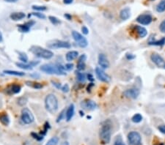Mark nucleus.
Segmentation results:
<instances>
[{"mask_svg": "<svg viewBox=\"0 0 165 145\" xmlns=\"http://www.w3.org/2000/svg\"><path fill=\"white\" fill-rule=\"evenodd\" d=\"M112 128V122L110 120H106L102 123L101 127L99 131V136L104 144H109L110 142Z\"/></svg>", "mask_w": 165, "mask_h": 145, "instance_id": "nucleus-1", "label": "nucleus"}, {"mask_svg": "<svg viewBox=\"0 0 165 145\" xmlns=\"http://www.w3.org/2000/svg\"><path fill=\"white\" fill-rule=\"evenodd\" d=\"M30 51L37 57L45 59V60H50L54 57V53L51 51L42 48L38 45H33L30 47Z\"/></svg>", "mask_w": 165, "mask_h": 145, "instance_id": "nucleus-2", "label": "nucleus"}, {"mask_svg": "<svg viewBox=\"0 0 165 145\" xmlns=\"http://www.w3.org/2000/svg\"><path fill=\"white\" fill-rule=\"evenodd\" d=\"M40 70L48 74H55L58 76L66 75L65 67L62 65H55L52 64H45L40 67Z\"/></svg>", "mask_w": 165, "mask_h": 145, "instance_id": "nucleus-3", "label": "nucleus"}, {"mask_svg": "<svg viewBox=\"0 0 165 145\" xmlns=\"http://www.w3.org/2000/svg\"><path fill=\"white\" fill-rule=\"evenodd\" d=\"M45 106L46 110L51 114H54L58 110V100L54 94H49L45 99Z\"/></svg>", "mask_w": 165, "mask_h": 145, "instance_id": "nucleus-4", "label": "nucleus"}, {"mask_svg": "<svg viewBox=\"0 0 165 145\" xmlns=\"http://www.w3.org/2000/svg\"><path fill=\"white\" fill-rule=\"evenodd\" d=\"M47 45L49 48H54V49H58V48H70L71 47L70 43L63 40H51L47 43Z\"/></svg>", "mask_w": 165, "mask_h": 145, "instance_id": "nucleus-5", "label": "nucleus"}, {"mask_svg": "<svg viewBox=\"0 0 165 145\" xmlns=\"http://www.w3.org/2000/svg\"><path fill=\"white\" fill-rule=\"evenodd\" d=\"M21 121L26 125L31 124L35 120V117L33 113L30 112V109H28L27 108H23L21 111Z\"/></svg>", "mask_w": 165, "mask_h": 145, "instance_id": "nucleus-6", "label": "nucleus"}, {"mask_svg": "<svg viewBox=\"0 0 165 145\" xmlns=\"http://www.w3.org/2000/svg\"><path fill=\"white\" fill-rule=\"evenodd\" d=\"M72 37L73 40L77 43V44L81 48H85L88 45V41L86 39L85 37L76 31L72 32Z\"/></svg>", "mask_w": 165, "mask_h": 145, "instance_id": "nucleus-7", "label": "nucleus"}, {"mask_svg": "<svg viewBox=\"0 0 165 145\" xmlns=\"http://www.w3.org/2000/svg\"><path fill=\"white\" fill-rule=\"evenodd\" d=\"M128 140L130 145H142V138L137 131H131L128 134Z\"/></svg>", "mask_w": 165, "mask_h": 145, "instance_id": "nucleus-8", "label": "nucleus"}, {"mask_svg": "<svg viewBox=\"0 0 165 145\" xmlns=\"http://www.w3.org/2000/svg\"><path fill=\"white\" fill-rule=\"evenodd\" d=\"M139 94H140V92L137 88L128 89L124 91L123 92V95L126 97H127V98L130 99H137L138 96L139 95Z\"/></svg>", "mask_w": 165, "mask_h": 145, "instance_id": "nucleus-9", "label": "nucleus"}, {"mask_svg": "<svg viewBox=\"0 0 165 145\" xmlns=\"http://www.w3.org/2000/svg\"><path fill=\"white\" fill-rule=\"evenodd\" d=\"M95 74H96L97 78L101 82H109L111 79L108 74L106 73L101 67H98L95 68Z\"/></svg>", "mask_w": 165, "mask_h": 145, "instance_id": "nucleus-10", "label": "nucleus"}, {"mask_svg": "<svg viewBox=\"0 0 165 145\" xmlns=\"http://www.w3.org/2000/svg\"><path fill=\"white\" fill-rule=\"evenodd\" d=\"M153 18L149 14L139 15L137 18V21L142 25H148L152 22Z\"/></svg>", "mask_w": 165, "mask_h": 145, "instance_id": "nucleus-11", "label": "nucleus"}, {"mask_svg": "<svg viewBox=\"0 0 165 145\" xmlns=\"http://www.w3.org/2000/svg\"><path fill=\"white\" fill-rule=\"evenodd\" d=\"M81 106L86 110L92 111L97 108L96 103L91 100H85L81 103Z\"/></svg>", "mask_w": 165, "mask_h": 145, "instance_id": "nucleus-12", "label": "nucleus"}, {"mask_svg": "<svg viewBox=\"0 0 165 145\" xmlns=\"http://www.w3.org/2000/svg\"><path fill=\"white\" fill-rule=\"evenodd\" d=\"M98 65H100L102 68L107 69L109 68L110 66L109 60L107 59V56L104 54H100L98 55Z\"/></svg>", "mask_w": 165, "mask_h": 145, "instance_id": "nucleus-13", "label": "nucleus"}, {"mask_svg": "<svg viewBox=\"0 0 165 145\" xmlns=\"http://www.w3.org/2000/svg\"><path fill=\"white\" fill-rule=\"evenodd\" d=\"M151 59L152 60V62L156 64L159 67L164 66L165 62L164 59L160 56V55L158 54H153L151 56Z\"/></svg>", "mask_w": 165, "mask_h": 145, "instance_id": "nucleus-14", "label": "nucleus"}, {"mask_svg": "<svg viewBox=\"0 0 165 145\" xmlns=\"http://www.w3.org/2000/svg\"><path fill=\"white\" fill-rule=\"evenodd\" d=\"M35 23V21H29V22L23 23V24L18 25V31L21 32H23V33L29 32L30 30V28H31V26H33Z\"/></svg>", "mask_w": 165, "mask_h": 145, "instance_id": "nucleus-15", "label": "nucleus"}, {"mask_svg": "<svg viewBox=\"0 0 165 145\" xmlns=\"http://www.w3.org/2000/svg\"><path fill=\"white\" fill-rule=\"evenodd\" d=\"M21 86L18 85V84H11V86L7 88V93L9 94V95H13V94H17L18 92H20L21 91Z\"/></svg>", "mask_w": 165, "mask_h": 145, "instance_id": "nucleus-16", "label": "nucleus"}, {"mask_svg": "<svg viewBox=\"0 0 165 145\" xmlns=\"http://www.w3.org/2000/svg\"><path fill=\"white\" fill-rule=\"evenodd\" d=\"M26 17V14L23 12H15V13H11L10 18H11L13 21H20V20H22Z\"/></svg>", "mask_w": 165, "mask_h": 145, "instance_id": "nucleus-17", "label": "nucleus"}, {"mask_svg": "<svg viewBox=\"0 0 165 145\" xmlns=\"http://www.w3.org/2000/svg\"><path fill=\"white\" fill-rule=\"evenodd\" d=\"M74 111H75V107H74L73 104L69 106V107L67 109L66 112H65V118H66V120L68 122H69L73 118L74 115Z\"/></svg>", "mask_w": 165, "mask_h": 145, "instance_id": "nucleus-18", "label": "nucleus"}, {"mask_svg": "<svg viewBox=\"0 0 165 145\" xmlns=\"http://www.w3.org/2000/svg\"><path fill=\"white\" fill-rule=\"evenodd\" d=\"M148 44L151 45H159V46H162V45L165 44V38H162L161 39L156 40L154 39V38H153V37H151L149 40H148Z\"/></svg>", "mask_w": 165, "mask_h": 145, "instance_id": "nucleus-19", "label": "nucleus"}, {"mask_svg": "<svg viewBox=\"0 0 165 145\" xmlns=\"http://www.w3.org/2000/svg\"><path fill=\"white\" fill-rule=\"evenodd\" d=\"M131 16V10L129 8H126L123 9L122 11L120 13V17L122 20L123 21H126V20H128Z\"/></svg>", "mask_w": 165, "mask_h": 145, "instance_id": "nucleus-20", "label": "nucleus"}, {"mask_svg": "<svg viewBox=\"0 0 165 145\" xmlns=\"http://www.w3.org/2000/svg\"><path fill=\"white\" fill-rule=\"evenodd\" d=\"M79 56V52L76 51H70L68 52L66 54V56H65V58H66V60L68 62H71L73 60L76 59Z\"/></svg>", "mask_w": 165, "mask_h": 145, "instance_id": "nucleus-21", "label": "nucleus"}, {"mask_svg": "<svg viewBox=\"0 0 165 145\" xmlns=\"http://www.w3.org/2000/svg\"><path fill=\"white\" fill-rule=\"evenodd\" d=\"M134 29H135V31L137 32V33L138 34L139 38H145V37L147 35L148 32L145 28L142 27V26H136L135 27H134Z\"/></svg>", "mask_w": 165, "mask_h": 145, "instance_id": "nucleus-22", "label": "nucleus"}, {"mask_svg": "<svg viewBox=\"0 0 165 145\" xmlns=\"http://www.w3.org/2000/svg\"><path fill=\"white\" fill-rule=\"evenodd\" d=\"M26 84L29 87H31L34 89H40L43 88V85L41 84L36 82H33V81H27V82H26Z\"/></svg>", "mask_w": 165, "mask_h": 145, "instance_id": "nucleus-23", "label": "nucleus"}, {"mask_svg": "<svg viewBox=\"0 0 165 145\" xmlns=\"http://www.w3.org/2000/svg\"><path fill=\"white\" fill-rule=\"evenodd\" d=\"M3 72L8 75L11 76H23L25 75V72L16 71V70H5L3 71Z\"/></svg>", "mask_w": 165, "mask_h": 145, "instance_id": "nucleus-24", "label": "nucleus"}, {"mask_svg": "<svg viewBox=\"0 0 165 145\" xmlns=\"http://www.w3.org/2000/svg\"><path fill=\"white\" fill-rule=\"evenodd\" d=\"M0 122L5 126L8 125L10 124V118L8 114H2L0 115Z\"/></svg>", "mask_w": 165, "mask_h": 145, "instance_id": "nucleus-25", "label": "nucleus"}, {"mask_svg": "<svg viewBox=\"0 0 165 145\" xmlns=\"http://www.w3.org/2000/svg\"><path fill=\"white\" fill-rule=\"evenodd\" d=\"M16 66L19 68L23 69V70H32L33 67L30 65V63H24V62H17L16 64Z\"/></svg>", "mask_w": 165, "mask_h": 145, "instance_id": "nucleus-26", "label": "nucleus"}, {"mask_svg": "<svg viewBox=\"0 0 165 145\" xmlns=\"http://www.w3.org/2000/svg\"><path fill=\"white\" fill-rule=\"evenodd\" d=\"M156 11L158 13H163V12L165 11V0H162L157 5Z\"/></svg>", "mask_w": 165, "mask_h": 145, "instance_id": "nucleus-27", "label": "nucleus"}, {"mask_svg": "<svg viewBox=\"0 0 165 145\" xmlns=\"http://www.w3.org/2000/svg\"><path fill=\"white\" fill-rule=\"evenodd\" d=\"M131 120L134 123H139L142 120V116L140 114H136L131 118Z\"/></svg>", "mask_w": 165, "mask_h": 145, "instance_id": "nucleus-28", "label": "nucleus"}, {"mask_svg": "<svg viewBox=\"0 0 165 145\" xmlns=\"http://www.w3.org/2000/svg\"><path fill=\"white\" fill-rule=\"evenodd\" d=\"M18 56H19V60L21 61H22V62H24V63H27L28 57L26 54L23 53V52H18Z\"/></svg>", "mask_w": 165, "mask_h": 145, "instance_id": "nucleus-29", "label": "nucleus"}, {"mask_svg": "<svg viewBox=\"0 0 165 145\" xmlns=\"http://www.w3.org/2000/svg\"><path fill=\"white\" fill-rule=\"evenodd\" d=\"M48 19H49V21H51V23H52V24L55 25V26H57V25H59L60 23H61V21H60V19H58V18L55 16H49L48 17Z\"/></svg>", "mask_w": 165, "mask_h": 145, "instance_id": "nucleus-30", "label": "nucleus"}, {"mask_svg": "<svg viewBox=\"0 0 165 145\" xmlns=\"http://www.w3.org/2000/svg\"><path fill=\"white\" fill-rule=\"evenodd\" d=\"M76 78L79 82H85V81L86 80V76L85 73H82V72H77Z\"/></svg>", "mask_w": 165, "mask_h": 145, "instance_id": "nucleus-31", "label": "nucleus"}, {"mask_svg": "<svg viewBox=\"0 0 165 145\" xmlns=\"http://www.w3.org/2000/svg\"><path fill=\"white\" fill-rule=\"evenodd\" d=\"M59 142L58 137H53L48 141L46 145H57Z\"/></svg>", "mask_w": 165, "mask_h": 145, "instance_id": "nucleus-32", "label": "nucleus"}, {"mask_svg": "<svg viewBox=\"0 0 165 145\" xmlns=\"http://www.w3.org/2000/svg\"><path fill=\"white\" fill-rule=\"evenodd\" d=\"M17 103L19 106H23L27 103V98L26 97H21L17 100Z\"/></svg>", "mask_w": 165, "mask_h": 145, "instance_id": "nucleus-33", "label": "nucleus"}, {"mask_svg": "<svg viewBox=\"0 0 165 145\" xmlns=\"http://www.w3.org/2000/svg\"><path fill=\"white\" fill-rule=\"evenodd\" d=\"M36 16L38 17V18H40V19H45L46 18V16H45L44 14H43V13H39V12H35V13H30V16Z\"/></svg>", "mask_w": 165, "mask_h": 145, "instance_id": "nucleus-34", "label": "nucleus"}, {"mask_svg": "<svg viewBox=\"0 0 165 145\" xmlns=\"http://www.w3.org/2000/svg\"><path fill=\"white\" fill-rule=\"evenodd\" d=\"M32 8H33L34 11H46L47 9L46 6H40V5H33L32 6Z\"/></svg>", "mask_w": 165, "mask_h": 145, "instance_id": "nucleus-35", "label": "nucleus"}, {"mask_svg": "<svg viewBox=\"0 0 165 145\" xmlns=\"http://www.w3.org/2000/svg\"><path fill=\"white\" fill-rule=\"evenodd\" d=\"M77 69H78L79 70H84L85 69L86 65L85 62H79L77 63Z\"/></svg>", "mask_w": 165, "mask_h": 145, "instance_id": "nucleus-36", "label": "nucleus"}, {"mask_svg": "<svg viewBox=\"0 0 165 145\" xmlns=\"http://www.w3.org/2000/svg\"><path fill=\"white\" fill-rule=\"evenodd\" d=\"M65 110H63L61 112V113H60V115L58 116V117H57V122H60V121L62 120V119H63L64 117H65Z\"/></svg>", "mask_w": 165, "mask_h": 145, "instance_id": "nucleus-37", "label": "nucleus"}, {"mask_svg": "<svg viewBox=\"0 0 165 145\" xmlns=\"http://www.w3.org/2000/svg\"><path fill=\"white\" fill-rule=\"evenodd\" d=\"M114 145H126L120 137H117L114 141Z\"/></svg>", "mask_w": 165, "mask_h": 145, "instance_id": "nucleus-38", "label": "nucleus"}, {"mask_svg": "<svg viewBox=\"0 0 165 145\" xmlns=\"http://www.w3.org/2000/svg\"><path fill=\"white\" fill-rule=\"evenodd\" d=\"M159 29H160V31H161V32L165 33V20L161 23V24H160L159 26Z\"/></svg>", "mask_w": 165, "mask_h": 145, "instance_id": "nucleus-39", "label": "nucleus"}, {"mask_svg": "<svg viewBox=\"0 0 165 145\" xmlns=\"http://www.w3.org/2000/svg\"><path fill=\"white\" fill-rule=\"evenodd\" d=\"M86 60H87V56H86L85 54H82V55H81L79 57L78 62H85L86 61Z\"/></svg>", "mask_w": 165, "mask_h": 145, "instance_id": "nucleus-40", "label": "nucleus"}, {"mask_svg": "<svg viewBox=\"0 0 165 145\" xmlns=\"http://www.w3.org/2000/svg\"><path fill=\"white\" fill-rule=\"evenodd\" d=\"M62 91H63V92H68L69 90H70V88H69V86L68 84H65V85L63 86L62 87Z\"/></svg>", "mask_w": 165, "mask_h": 145, "instance_id": "nucleus-41", "label": "nucleus"}, {"mask_svg": "<svg viewBox=\"0 0 165 145\" xmlns=\"http://www.w3.org/2000/svg\"><path fill=\"white\" fill-rule=\"evenodd\" d=\"M158 129L161 133L165 134V125H160L158 127Z\"/></svg>", "mask_w": 165, "mask_h": 145, "instance_id": "nucleus-42", "label": "nucleus"}, {"mask_svg": "<svg viewBox=\"0 0 165 145\" xmlns=\"http://www.w3.org/2000/svg\"><path fill=\"white\" fill-rule=\"evenodd\" d=\"M73 64H71V63L66 64V65H65V68L66 69V70H72V69H73Z\"/></svg>", "mask_w": 165, "mask_h": 145, "instance_id": "nucleus-43", "label": "nucleus"}, {"mask_svg": "<svg viewBox=\"0 0 165 145\" xmlns=\"http://www.w3.org/2000/svg\"><path fill=\"white\" fill-rule=\"evenodd\" d=\"M126 58H127V60H134V59L135 58V56H134V54H126Z\"/></svg>", "mask_w": 165, "mask_h": 145, "instance_id": "nucleus-44", "label": "nucleus"}, {"mask_svg": "<svg viewBox=\"0 0 165 145\" xmlns=\"http://www.w3.org/2000/svg\"><path fill=\"white\" fill-rule=\"evenodd\" d=\"M82 32L84 35H87L89 33V29H87V26H82Z\"/></svg>", "mask_w": 165, "mask_h": 145, "instance_id": "nucleus-45", "label": "nucleus"}, {"mask_svg": "<svg viewBox=\"0 0 165 145\" xmlns=\"http://www.w3.org/2000/svg\"><path fill=\"white\" fill-rule=\"evenodd\" d=\"M51 83L53 84V85L54 86V87H56L57 89H62V86L60 83H57V82H54V81H51Z\"/></svg>", "mask_w": 165, "mask_h": 145, "instance_id": "nucleus-46", "label": "nucleus"}, {"mask_svg": "<svg viewBox=\"0 0 165 145\" xmlns=\"http://www.w3.org/2000/svg\"><path fill=\"white\" fill-rule=\"evenodd\" d=\"M30 63L33 67H35L36 65H38V64L40 63V62L39 61H32V62H30Z\"/></svg>", "mask_w": 165, "mask_h": 145, "instance_id": "nucleus-47", "label": "nucleus"}, {"mask_svg": "<svg viewBox=\"0 0 165 145\" xmlns=\"http://www.w3.org/2000/svg\"><path fill=\"white\" fill-rule=\"evenodd\" d=\"M63 2H64V3H65V4L70 5V4H71L72 2H73V0H63Z\"/></svg>", "mask_w": 165, "mask_h": 145, "instance_id": "nucleus-48", "label": "nucleus"}, {"mask_svg": "<svg viewBox=\"0 0 165 145\" xmlns=\"http://www.w3.org/2000/svg\"><path fill=\"white\" fill-rule=\"evenodd\" d=\"M87 79H88V80L91 81V82H93L94 81L93 76H92L91 74H88V75H87Z\"/></svg>", "mask_w": 165, "mask_h": 145, "instance_id": "nucleus-49", "label": "nucleus"}, {"mask_svg": "<svg viewBox=\"0 0 165 145\" xmlns=\"http://www.w3.org/2000/svg\"><path fill=\"white\" fill-rule=\"evenodd\" d=\"M65 16V18H66L68 20H71V18H72L71 16H70V14H68V13H66V14H65V16Z\"/></svg>", "mask_w": 165, "mask_h": 145, "instance_id": "nucleus-50", "label": "nucleus"}, {"mask_svg": "<svg viewBox=\"0 0 165 145\" xmlns=\"http://www.w3.org/2000/svg\"><path fill=\"white\" fill-rule=\"evenodd\" d=\"M18 1V0H5V2H7L8 3H15Z\"/></svg>", "mask_w": 165, "mask_h": 145, "instance_id": "nucleus-51", "label": "nucleus"}, {"mask_svg": "<svg viewBox=\"0 0 165 145\" xmlns=\"http://www.w3.org/2000/svg\"><path fill=\"white\" fill-rule=\"evenodd\" d=\"M2 40H3V36H2V33L1 32H0V43H1V42H2Z\"/></svg>", "mask_w": 165, "mask_h": 145, "instance_id": "nucleus-52", "label": "nucleus"}, {"mask_svg": "<svg viewBox=\"0 0 165 145\" xmlns=\"http://www.w3.org/2000/svg\"><path fill=\"white\" fill-rule=\"evenodd\" d=\"M60 145H69V143L68 141H63V143H61V144Z\"/></svg>", "mask_w": 165, "mask_h": 145, "instance_id": "nucleus-53", "label": "nucleus"}, {"mask_svg": "<svg viewBox=\"0 0 165 145\" xmlns=\"http://www.w3.org/2000/svg\"><path fill=\"white\" fill-rule=\"evenodd\" d=\"M154 145H164V144H161V143H160V144H154Z\"/></svg>", "mask_w": 165, "mask_h": 145, "instance_id": "nucleus-54", "label": "nucleus"}, {"mask_svg": "<svg viewBox=\"0 0 165 145\" xmlns=\"http://www.w3.org/2000/svg\"><path fill=\"white\" fill-rule=\"evenodd\" d=\"M164 68L165 69V65H164Z\"/></svg>", "mask_w": 165, "mask_h": 145, "instance_id": "nucleus-55", "label": "nucleus"}, {"mask_svg": "<svg viewBox=\"0 0 165 145\" xmlns=\"http://www.w3.org/2000/svg\"><path fill=\"white\" fill-rule=\"evenodd\" d=\"M151 1H154V0H151Z\"/></svg>", "mask_w": 165, "mask_h": 145, "instance_id": "nucleus-56", "label": "nucleus"}]
</instances>
